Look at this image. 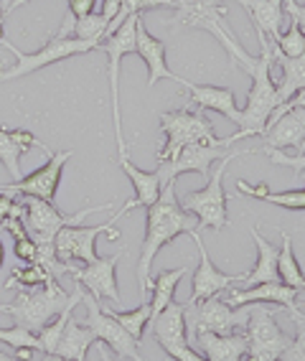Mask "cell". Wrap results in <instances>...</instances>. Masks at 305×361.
Returning <instances> with one entry per match:
<instances>
[{"label":"cell","mask_w":305,"mask_h":361,"mask_svg":"<svg viewBox=\"0 0 305 361\" xmlns=\"http://www.w3.org/2000/svg\"><path fill=\"white\" fill-rule=\"evenodd\" d=\"M120 8H123V0H104L102 16L112 23V20L117 18V13H120Z\"/></svg>","instance_id":"obj_41"},{"label":"cell","mask_w":305,"mask_h":361,"mask_svg":"<svg viewBox=\"0 0 305 361\" xmlns=\"http://www.w3.org/2000/svg\"><path fill=\"white\" fill-rule=\"evenodd\" d=\"M194 232H199V219L181 207V201L175 196V180H170L163 186L156 204L145 207V239L140 247V259H137L140 295L150 290V267H153L158 252L175 237Z\"/></svg>","instance_id":"obj_1"},{"label":"cell","mask_w":305,"mask_h":361,"mask_svg":"<svg viewBox=\"0 0 305 361\" xmlns=\"http://www.w3.org/2000/svg\"><path fill=\"white\" fill-rule=\"evenodd\" d=\"M0 46L8 49V51L15 56V64L11 66V69L0 71V82H11V79L26 77V74H31V71H39V69H44V66H51V64H56V61H64V59H72V56H77V54H87V51L99 49V44H94V41L72 39V36H66V39L54 36V39L46 41L36 54H23L20 49H15L8 39H0Z\"/></svg>","instance_id":"obj_7"},{"label":"cell","mask_w":305,"mask_h":361,"mask_svg":"<svg viewBox=\"0 0 305 361\" xmlns=\"http://www.w3.org/2000/svg\"><path fill=\"white\" fill-rule=\"evenodd\" d=\"M51 275L41 267V264L31 262V264H23V267H15L11 272V278L6 280V290H33V288H41V285L51 283Z\"/></svg>","instance_id":"obj_30"},{"label":"cell","mask_w":305,"mask_h":361,"mask_svg":"<svg viewBox=\"0 0 305 361\" xmlns=\"http://www.w3.org/2000/svg\"><path fill=\"white\" fill-rule=\"evenodd\" d=\"M254 150H234V153L219 158V166H216L214 176L206 178V186L201 191H189V194L181 199V207L189 214H194L199 219V229L208 226V229H224L229 226V216H227V194H224V186H221V178H224V171L232 161L237 158H244V155H252Z\"/></svg>","instance_id":"obj_5"},{"label":"cell","mask_w":305,"mask_h":361,"mask_svg":"<svg viewBox=\"0 0 305 361\" xmlns=\"http://www.w3.org/2000/svg\"><path fill=\"white\" fill-rule=\"evenodd\" d=\"M0 361H13V354H6V351H0Z\"/></svg>","instance_id":"obj_47"},{"label":"cell","mask_w":305,"mask_h":361,"mask_svg":"<svg viewBox=\"0 0 305 361\" xmlns=\"http://www.w3.org/2000/svg\"><path fill=\"white\" fill-rule=\"evenodd\" d=\"M175 13H178V23L194 16L211 13V11H224V0H173Z\"/></svg>","instance_id":"obj_33"},{"label":"cell","mask_w":305,"mask_h":361,"mask_svg":"<svg viewBox=\"0 0 305 361\" xmlns=\"http://www.w3.org/2000/svg\"><path fill=\"white\" fill-rule=\"evenodd\" d=\"M117 166L123 168L125 176L130 178L132 188H135V199L125 201L123 207H120V212H117L110 221H117L123 214L132 212L135 207L145 209V207H150V204H156L158 196H161V191H163V183H161V178H158L156 171H140L137 166H132L130 158H117Z\"/></svg>","instance_id":"obj_18"},{"label":"cell","mask_w":305,"mask_h":361,"mask_svg":"<svg viewBox=\"0 0 305 361\" xmlns=\"http://www.w3.org/2000/svg\"><path fill=\"white\" fill-rule=\"evenodd\" d=\"M11 3H13V0H8V6H11Z\"/></svg>","instance_id":"obj_50"},{"label":"cell","mask_w":305,"mask_h":361,"mask_svg":"<svg viewBox=\"0 0 305 361\" xmlns=\"http://www.w3.org/2000/svg\"><path fill=\"white\" fill-rule=\"evenodd\" d=\"M280 361H305V318L298 321V336H295V338L290 341V346L282 351Z\"/></svg>","instance_id":"obj_37"},{"label":"cell","mask_w":305,"mask_h":361,"mask_svg":"<svg viewBox=\"0 0 305 361\" xmlns=\"http://www.w3.org/2000/svg\"><path fill=\"white\" fill-rule=\"evenodd\" d=\"M257 41H260L262 54L257 56V66L249 74L252 77V90L247 94V104L244 110H239V133H234V142L244 140V137L265 135L267 123L273 112L278 110V87L273 82V44L265 33L254 31Z\"/></svg>","instance_id":"obj_2"},{"label":"cell","mask_w":305,"mask_h":361,"mask_svg":"<svg viewBox=\"0 0 305 361\" xmlns=\"http://www.w3.org/2000/svg\"><path fill=\"white\" fill-rule=\"evenodd\" d=\"M143 13H132L125 18V23L112 33L110 39L102 41V49L110 59V92H112V125H115V140H117V158H127V142L123 133V112H120V61L123 56L135 51V28Z\"/></svg>","instance_id":"obj_8"},{"label":"cell","mask_w":305,"mask_h":361,"mask_svg":"<svg viewBox=\"0 0 305 361\" xmlns=\"http://www.w3.org/2000/svg\"><path fill=\"white\" fill-rule=\"evenodd\" d=\"M175 84H181L183 90L189 92V99L199 107V110H214L232 120L234 125L239 123V110L234 104V92L229 87H211V84H194L189 79H178Z\"/></svg>","instance_id":"obj_19"},{"label":"cell","mask_w":305,"mask_h":361,"mask_svg":"<svg viewBox=\"0 0 305 361\" xmlns=\"http://www.w3.org/2000/svg\"><path fill=\"white\" fill-rule=\"evenodd\" d=\"M267 148L287 150V148H305V110H290L280 115L275 123L267 125L265 135Z\"/></svg>","instance_id":"obj_21"},{"label":"cell","mask_w":305,"mask_h":361,"mask_svg":"<svg viewBox=\"0 0 305 361\" xmlns=\"http://www.w3.org/2000/svg\"><path fill=\"white\" fill-rule=\"evenodd\" d=\"M107 26H110V20L104 18L102 13H92L87 18H79L74 20V39H82V41H94V44L102 46L104 41V33H107Z\"/></svg>","instance_id":"obj_32"},{"label":"cell","mask_w":305,"mask_h":361,"mask_svg":"<svg viewBox=\"0 0 305 361\" xmlns=\"http://www.w3.org/2000/svg\"><path fill=\"white\" fill-rule=\"evenodd\" d=\"M249 318V305L232 308L216 298H206L199 303L186 300V331L189 341H194L199 334H234L237 329H244Z\"/></svg>","instance_id":"obj_9"},{"label":"cell","mask_w":305,"mask_h":361,"mask_svg":"<svg viewBox=\"0 0 305 361\" xmlns=\"http://www.w3.org/2000/svg\"><path fill=\"white\" fill-rule=\"evenodd\" d=\"M201 348V356L208 361H242L249 348V338L244 331L234 334H199L194 338Z\"/></svg>","instance_id":"obj_22"},{"label":"cell","mask_w":305,"mask_h":361,"mask_svg":"<svg viewBox=\"0 0 305 361\" xmlns=\"http://www.w3.org/2000/svg\"><path fill=\"white\" fill-rule=\"evenodd\" d=\"M23 214V204H20L18 196H8V194H0V224L6 219H15Z\"/></svg>","instance_id":"obj_39"},{"label":"cell","mask_w":305,"mask_h":361,"mask_svg":"<svg viewBox=\"0 0 305 361\" xmlns=\"http://www.w3.org/2000/svg\"><path fill=\"white\" fill-rule=\"evenodd\" d=\"M18 196V194H15ZM20 204H23V214H20V221L26 226L28 237L36 242V247L41 245H54L56 234L64 229V226H79V221H85L89 214L107 212L115 204H102V207H89L82 209V212L72 214V216H64L54 204L41 199H33V196H18Z\"/></svg>","instance_id":"obj_6"},{"label":"cell","mask_w":305,"mask_h":361,"mask_svg":"<svg viewBox=\"0 0 305 361\" xmlns=\"http://www.w3.org/2000/svg\"><path fill=\"white\" fill-rule=\"evenodd\" d=\"M239 6L247 8L249 18H252L254 31L265 33L270 44L280 39V26L285 18V0H237Z\"/></svg>","instance_id":"obj_23"},{"label":"cell","mask_w":305,"mask_h":361,"mask_svg":"<svg viewBox=\"0 0 305 361\" xmlns=\"http://www.w3.org/2000/svg\"><path fill=\"white\" fill-rule=\"evenodd\" d=\"M41 361H66V359H61L58 354H41Z\"/></svg>","instance_id":"obj_44"},{"label":"cell","mask_w":305,"mask_h":361,"mask_svg":"<svg viewBox=\"0 0 305 361\" xmlns=\"http://www.w3.org/2000/svg\"><path fill=\"white\" fill-rule=\"evenodd\" d=\"M224 158L221 148H214V145H206V142H191L186 148H181L178 153L170 158V161L158 163L156 173L161 178V183H170L181 173H189V171H196L201 173L204 178H208V171H211V163Z\"/></svg>","instance_id":"obj_14"},{"label":"cell","mask_w":305,"mask_h":361,"mask_svg":"<svg viewBox=\"0 0 305 361\" xmlns=\"http://www.w3.org/2000/svg\"><path fill=\"white\" fill-rule=\"evenodd\" d=\"M186 272H189V264H181V267H175V270H161L156 278H150V290H153L150 310H153V318H156L166 305L173 303L178 280H181ZM153 318H150V321H153Z\"/></svg>","instance_id":"obj_27"},{"label":"cell","mask_w":305,"mask_h":361,"mask_svg":"<svg viewBox=\"0 0 305 361\" xmlns=\"http://www.w3.org/2000/svg\"><path fill=\"white\" fill-rule=\"evenodd\" d=\"M0 313H6V303H0Z\"/></svg>","instance_id":"obj_49"},{"label":"cell","mask_w":305,"mask_h":361,"mask_svg":"<svg viewBox=\"0 0 305 361\" xmlns=\"http://www.w3.org/2000/svg\"><path fill=\"white\" fill-rule=\"evenodd\" d=\"M273 51H278L285 59H298L305 56V33L300 31V26L290 18V26L285 33H280V39L273 44Z\"/></svg>","instance_id":"obj_31"},{"label":"cell","mask_w":305,"mask_h":361,"mask_svg":"<svg viewBox=\"0 0 305 361\" xmlns=\"http://www.w3.org/2000/svg\"><path fill=\"white\" fill-rule=\"evenodd\" d=\"M94 343H97L94 334H92L87 326H82V321H74V318H69L54 354H58L61 359H66V361H87V351H89Z\"/></svg>","instance_id":"obj_25"},{"label":"cell","mask_w":305,"mask_h":361,"mask_svg":"<svg viewBox=\"0 0 305 361\" xmlns=\"http://www.w3.org/2000/svg\"><path fill=\"white\" fill-rule=\"evenodd\" d=\"M13 361H15V359H13Z\"/></svg>","instance_id":"obj_51"},{"label":"cell","mask_w":305,"mask_h":361,"mask_svg":"<svg viewBox=\"0 0 305 361\" xmlns=\"http://www.w3.org/2000/svg\"><path fill=\"white\" fill-rule=\"evenodd\" d=\"M267 204H275V207L290 209V212H305V188H295V191H267L265 199Z\"/></svg>","instance_id":"obj_34"},{"label":"cell","mask_w":305,"mask_h":361,"mask_svg":"<svg viewBox=\"0 0 305 361\" xmlns=\"http://www.w3.org/2000/svg\"><path fill=\"white\" fill-rule=\"evenodd\" d=\"M227 305L232 308H239V305H249V303H265V305H278V308H285L290 310V316L295 321H303L305 313L303 308L305 303L298 300V290L295 288H287L282 285L280 280L275 283H260V285H252V288H244V290H237V288H229L227 295L221 298Z\"/></svg>","instance_id":"obj_13"},{"label":"cell","mask_w":305,"mask_h":361,"mask_svg":"<svg viewBox=\"0 0 305 361\" xmlns=\"http://www.w3.org/2000/svg\"><path fill=\"white\" fill-rule=\"evenodd\" d=\"M262 153L275 163V166H287V168H295V171H305V153L300 155H287L285 150H273V148H262ZM303 188H305V180H303Z\"/></svg>","instance_id":"obj_36"},{"label":"cell","mask_w":305,"mask_h":361,"mask_svg":"<svg viewBox=\"0 0 305 361\" xmlns=\"http://www.w3.org/2000/svg\"><path fill=\"white\" fill-rule=\"evenodd\" d=\"M189 237H194L199 257H201L199 259V270L194 272V280H191L189 303H199V300H206V298H216V295H221V293H227L229 288H234V285H239L244 272H239V275H224V272H219L214 267V262L208 259V252H206V247H204V239L199 237V232L189 234Z\"/></svg>","instance_id":"obj_15"},{"label":"cell","mask_w":305,"mask_h":361,"mask_svg":"<svg viewBox=\"0 0 305 361\" xmlns=\"http://www.w3.org/2000/svg\"><path fill=\"white\" fill-rule=\"evenodd\" d=\"M41 354L36 348H28V346H20V348H13V359L15 361H33V356Z\"/></svg>","instance_id":"obj_42"},{"label":"cell","mask_w":305,"mask_h":361,"mask_svg":"<svg viewBox=\"0 0 305 361\" xmlns=\"http://www.w3.org/2000/svg\"><path fill=\"white\" fill-rule=\"evenodd\" d=\"M94 346H97L99 348V359H102V361H120V359H112V356H110V351H107V348H104V343H94Z\"/></svg>","instance_id":"obj_43"},{"label":"cell","mask_w":305,"mask_h":361,"mask_svg":"<svg viewBox=\"0 0 305 361\" xmlns=\"http://www.w3.org/2000/svg\"><path fill=\"white\" fill-rule=\"evenodd\" d=\"M72 298L74 290L66 293L58 285V280H51V283L33 288V290H20L13 303H6V313L13 316L15 326L39 334L46 323L54 321L66 305L72 303Z\"/></svg>","instance_id":"obj_4"},{"label":"cell","mask_w":305,"mask_h":361,"mask_svg":"<svg viewBox=\"0 0 305 361\" xmlns=\"http://www.w3.org/2000/svg\"><path fill=\"white\" fill-rule=\"evenodd\" d=\"M6 264V245H3V239H0V267Z\"/></svg>","instance_id":"obj_45"},{"label":"cell","mask_w":305,"mask_h":361,"mask_svg":"<svg viewBox=\"0 0 305 361\" xmlns=\"http://www.w3.org/2000/svg\"><path fill=\"white\" fill-rule=\"evenodd\" d=\"M72 158V150H58V153L49 155V161L33 171L28 176H20L18 180H8V183H0V194L8 196H33V199L49 201L54 204L58 191V183H61V171H64L66 161Z\"/></svg>","instance_id":"obj_11"},{"label":"cell","mask_w":305,"mask_h":361,"mask_svg":"<svg viewBox=\"0 0 305 361\" xmlns=\"http://www.w3.org/2000/svg\"><path fill=\"white\" fill-rule=\"evenodd\" d=\"M175 8L173 0H123V8L120 13L132 16V13H143V11H150V8Z\"/></svg>","instance_id":"obj_38"},{"label":"cell","mask_w":305,"mask_h":361,"mask_svg":"<svg viewBox=\"0 0 305 361\" xmlns=\"http://www.w3.org/2000/svg\"><path fill=\"white\" fill-rule=\"evenodd\" d=\"M135 54L145 61L148 66V90H153L161 79H170V82H178V74L168 69L166 64V41L156 39L153 33L145 28L143 23V16L137 20V28H135Z\"/></svg>","instance_id":"obj_17"},{"label":"cell","mask_w":305,"mask_h":361,"mask_svg":"<svg viewBox=\"0 0 305 361\" xmlns=\"http://www.w3.org/2000/svg\"><path fill=\"white\" fill-rule=\"evenodd\" d=\"M94 8H97V0H69V11L66 13L72 16L74 20H79L94 13Z\"/></svg>","instance_id":"obj_40"},{"label":"cell","mask_w":305,"mask_h":361,"mask_svg":"<svg viewBox=\"0 0 305 361\" xmlns=\"http://www.w3.org/2000/svg\"><path fill=\"white\" fill-rule=\"evenodd\" d=\"M273 64H278L280 71H282L280 82L275 84V87H278V102L282 104V102H287L295 92H300L305 87V56L285 59V56H280L278 51H273Z\"/></svg>","instance_id":"obj_26"},{"label":"cell","mask_w":305,"mask_h":361,"mask_svg":"<svg viewBox=\"0 0 305 361\" xmlns=\"http://www.w3.org/2000/svg\"><path fill=\"white\" fill-rule=\"evenodd\" d=\"M31 148L44 150L46 155H51V150L46 148L44 142L33 135V133H28V130L0 128V161L8 168V173H11L13 180H18L20 176H23L20 173V155L28 153Z\"/></svg>","instance_id":"obj_20"},{"label":"cell","mask_w":305,"mask_h":361,"mask_svg":"<svg viewBox=\"0 0 305 361\" xmlns=\"http://www.w3.org/2000/svg\"><path fill=\"white\" fill-rule=\"evenodd\" d=\"M107 313H110L137 343L143 341L145 331H148V326H150V318H153V310H150L148 300H143L135 310H107Z\"/></svg>","instance_id":"obj_29"},{"label":"cell","mask_w":305,"mask_h":361,"mask_svg":"<svg viewBox=\"0 0 305 361\" xmlns=\"http://www.w3.org/2000/svg\"><path fill=\"white\" fill-rule=\"evenodd\" d=\"M125 250L115 252L112 257H97L94 262H89L87 267H72V275L79 285H85L92 290V298H107L112 303H120V290H117V262L123 259Z\"/></svg>","instance_id":"obj_16"},{"label":"cell","mask_w":305,"mask_h":361,"mask_svg":"<svg viewBox=\"0 0 305 361\" xmlns=\"http://www.w3.org/2000/svg\"><path fill=\"white\" fill-rule=\"evenodd\" d=\"M82 303H85L87 308V318L82 323H85L87 329L94 334V338H97L99 343H104V346H110L112 351H115V356L120 361H145L143 356H140V343L132 338L127 331L120 326V323L115 321V318L107 313V310H102V305H99L97 298L92 295H85L82 298Z\"/></svg>","instance_id":"obj_10"},{"label":"cell","mask_w":305,"mask_h":361,"mask_svg":"<svg viewBox=\"0 0 305 361\" xmlns=\"http://www.w3.org/2000/svg\"><path fill=\"white\" fill-rule=\"evenodd\" d=\"M249 234H252L254 247H257V264H254L252 272H244V275H242L239 283L244 285V288H252V285H260V283H275V280H278L280 250H275V245H270V242L262 237L257 226H252Z\"/></svg>","instance_id":"obj_24"},{"label":"cell","mask_w":305,"mask_h":361,"mask_svg":"<svg viewBox=\"0 0 305 361\" xmlns=\"http://www.w3.org/2000/svg\"><path fill=\"white\" fill-rule=\"evenodd\" d=\"M0 11H3V13H8V0H0Z\"/></svg>","instance_id":"obj_48"},{"label":"cell","mask_w":305,"mask_h":361,"mask_svg":"<svg viewBox=\"0 0 305 361\" xmlns=\"http://www.w3.org/2000/svg\"><path fill=\"white\" fill-rule=\"evenodd\" d=\"M110 237L120 239V229L115 226V221H107V224L99 226H64L61 232L54 239V250H56V257L61 262H72V259H82V262H94L99 257L94 245H97L99 237Z\"/></svg>","instance_id":"obj_12"},{"label":"cell","mask_w":305,"mask_h":361,"mask_svg":"<svg viewBox=\"0 0 305 361\" xmlns=\"http://www.w3.org/2000/svg\"><path fill=\"white\" fill-rule=\"evenodd\" d=\"M0 341L8 343L11 348H20V346H28V348H36L41 351V343H39V336L33 334L28 329H20V326H11V329H0Z\"/></svg>","instance_id":"obj_35"},{"label":"cell","mask_w":305,"mask_h":361,"mask_svg":"<svg viewBox=\"0 0 305 361\" xmlns=\"http://www.w3.org/2000/svg\"><path fill=\"white\" fill-rule=\"evenodd\" d=\"M282 234V250L278 255V280L287 288H305V275L300 270V262L295 257V252H292V239L287 232H280Z\"/></svg>","instance_id":"obj_28"},{"label":"cell","mask_w":305,"mask_h":361,"mask_svg":"<svg viewBox=\"0 0 305 361\" xmlns=\"http://www.w3.org/2000/svg\"><path fill=\"white\" fill-rule=\"evenodd\" d=\"M23 3H28V0H13V3L8 6V13H11V11H15V8H18V6H23Z\"/></svg>","instance_id":"obj_46"},{"label":"cell","mask_w":305,"mask_h":361,"mask_svg":"<svg viewBox=\"0 0 305 361\" xmlns=\"http://www.w3.org/2000/svg\"><path fill=\"white\" fill-rule=\"evenodd\" d=\"M161 130L166 133V142H163V148L156 153L158 163L163 161H170L175 153L191 142H206V145H214V148H229L234 142L232 135L227 137H216L214 135V128L211 123L206 120L201 110H175V112H163L161 115Z\"/></svg>","instance_id":"obj_3"}]
</instances>
